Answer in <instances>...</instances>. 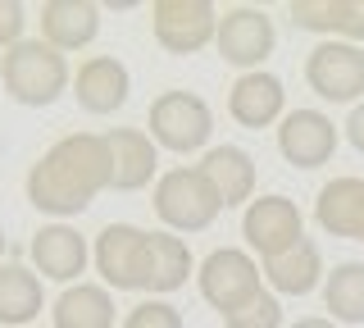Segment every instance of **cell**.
<instances>
[{
	"instance_id": "27",
	"label": "cell",
	"mask_w": 364,
	"mask_h": 328,
	"mask_svg": "<svg viewBox=\"0 0 364 328\" xmlns=\"http://www.w3.org/2000/svg\"><path fill=\"white\" fill-rule=\"evenodd\" d=\"M23 28H28V9L18 0H0V51H14L18 41H28Z\"/></svg>"
},
{
	"instance_id": "6",
	"label": "cell",
	"mask_w": 364,
	"mask_h": 328,
	"mask_svg": "<svg viewBox=\"0 0 364 328\" xmlns=\"http://www.w3.org/2000/svg\"><path fill=\"white\" fill-rule=\"evenodd\" d=\"M305 83L318 100L360 105L364 100V51L350 41H318L305 55Z\"/></svg>"
},
{
	"instance_id": "28",
	"label": "cell",
	"mask_w": 364,
	"mask_h": 328,
	"mask_svg": "<svg viewBox=\"0 0 364 328\" xmlns=\"http://www.w3.org/2000/svg\"><path fill=\"white\" fill-rule=\"evenodd\" d=\"M337 41H350V46H360V41H364V0H341Z\"/></svg>"
},
{
	"instance_id": "10",
	"label": "cell",
	"mask_w": 364,
	"mask_h": 328,
	"mask_svg": "<svg viewBox=\"0 0 364 328\" xmlns=\"http://www.w3.org/2000/svg\"><path fill=\"white\" fill-rule=\"evenodd\" d=\"M273 46H278V32H273V18L264 14V9H255V5L223 9L219 37H214V51L223 55V64L255 73L259 64L273 55Z\"/></svg>"
},
{
	"instance_id": "24",
	"label": "cell",
	"mask_w": 364,
	"mask_h": 328,
	"mask_svg": "<svg viewBox=\"0 0 364 328\" xmlns=\"http://www.w3.org/2000/svg\"><path fill=\"white\" fill-rule=\"evenodd\" d=\"M291 28H301V32H323L328 41H337L341 0H291Z\"/></svg>"
},
{
	"instance_id": "17",
	"label": "cell",
	"mask_w": 364,
	"mask_h": 328,
	"mask_svg": "<svg viewBox=\"0 0 364 328\" xmlns=\"http://www.w3.org/2000/svg\"><path fill=\"white\" fill-rule=\"evenodd\" d=\"M100 32V5L91 0H46L41 5V41L55 51H82Z\"/></svg>"
},
{
	"instance_id": "29",
	"label": "cell",
	"mask_w": 364,
	"mask_h": 328,
	"mask_svg": "<svg viewBox=\"0 0 364 328\" xmlns=\"http://www.w3.org/2000/svg\"><path fill=\"white\" fill-rule=\"evenodd\" d=\"M341 128H346V142H350V146H355V151L364 155V100H360L355 110H350V119L341 123Z\"/></svg>"
},
{
	"instance_id": "26",
	"label": "cell",
	"mask_w": 364,
	"mask_h": 328,
	"mask_svg": "<svg viewBox=\"0 0 364 328\" xmlns=\"http://www.w3.org/2000/svg\"><path fill=\"white\" fill-rule=\"evenodd\" d=\"M123 328H182V310L168 305L164 297H146V301H136L128 310Z\"/></svg>"
},
{
	"instance_id": "9",
	"label": "cell",
	"mask_w": 364,
	"mask_h": 328,
	"mask_svg": "<svg viewBox=\"0 0 364 328\" xmlns=\"http://www.w3.org/2000/svg\"><path fill=\"white\" fill-rule=\"evenodd\" d=\"M242 237L259 260H273L305 242V219L296 210V201L278 196V191L273 196H255L242 214Z\"/></svg>"
},
{
	"instance_id": "19",
	"label": "cell",
	"mask_w": 364,
	"mask_h": 328,
	"mask_svg": "<svg viewBox=\"0 0 364 328\" xmlns=\"http://www.w3.org/2000/svg\"><path fill=\"white\" fill-rule=\"evenodd\" d=\"M191 269H196L191 246L182 242L178 233H168V228L151 233V242H146V282H141L151 297H168V292H178L182 282L191 278Z\"/></svg>"
},
{
	"instance_id": "7",
	"label": "cell",
	"mask_w": 364,
	"mask_h": 328,
	"mask_svg": "<svg viewBox=\"0 0 364 328\" xmlns=\"http://www.w3.org/2000/svg\"><path fill=\"white\" fill-rule=\"evenodd\" d=\"M151 32L168 55H196L219 37V9L210 0H155Z\"/></svg>"
},
{
	"instance_id": "16",
	"label": "cell",
	"mask_w": 364,
	"mask_h": 328,
	"mask_svg": "<svg viewBox=\"0 0 364 328\" xmlns=\"http://www.w3.org/2000/svg\"><path fill=\"white\" fill-rule=\"evenodd\" d=\"M200 174L214 183L223 210L255 201V160H250V151H242V146H232V142L210 146V151L200 155Z\"/></svg>"
},
{
	"instance_id": "18",
	"label": "cell",
	"mask_w": 364,
	"mask_h": 328,
	"mask_svg": "<svg viewBox=\"0 0 364 328\" xmlns=\"http://www.w3.org/2000/svg\"><path fill=\"white\" fill-rule=\"evenodd\" d=\"M314 219L328 237H350L360 242L364 228V178H333L318 187L314 201Z\"/></svg>"
},
{
	"instance_id": "1",
	"label": "cell",
	"mask_w": 364,
	"mask_h": 328,
	"mask_svg": "<svg viewBox=\"0 0 364 328\" xmlns=\"http://www.w3.org/2000/svg\"><path fill=\"white\" fill-rule=\"evenodd\" d=\"M105 187H109L105 132H68L50 151H41V160L23 178V191H28L32 210L55 214V219L82 214Z\"/></svg>"
},
{
	"instance_id": "5",
	"label": "cell",
	"mask_w": 364,
	"mask_h": 328,
	"mask_svg": "<svg viewBox=\"0 0 364 328\" xmlns=\"http://www.w3.org/2000/svg\"><path fill=\"white\" fill-rule=\"evenodd\" d=\"M259 265H255V255L242 251V246H219V251H210L200 260V297L214 305L219 314H232V310H242V305L250 297H259Z\"/></svg>"
},
{
	"instance_id": "23",
	"label": "cell",
	"mask_w": 364,
	"mask_h": 328,
	"mask_svg": "<svg viewBox=\"0 0 364 328\" xmlns=\"http://www.w3.org/2000/svg\"><path fill=\"white\" fill-rule=\"evenodd\" d=\"M323 305L333 310V324H364V265L341 260L323 278Z\"/></svg>"
},
{
	"instance_id": "3",
	"label": "cell",
	"mask_w": 364,
	"mask_h": 328,
	"mask_svg": "<svg viewBox=\"0 0 364 328\" xmlns=\"http://www.w3.org/2000/svg\"><path fill=\"white\" fill-rule=\"evenodd\" d=\"M223 201L214 183L200 174V164H182L168 169V174L155 178V214L168 233H205L214 219H219Z\"/></svg>"
},
{
	"instance_id": "2",
	"label": "cell",
	"mask_w": 364,
	"mask_h": 328,
	"mask_svg": "<svg viewBox=\"0 0 364 328\" xmlns=\"http://www.w3.org/2000/svg\"><path fill=\"white\" fill-rule=\"evenodd\" d=\"M0 83H5L9 100H18V105H28V110H46L64 92H73V73H68L64 51H55L50 41H41V37H28V41H18L14 51H5V60H0Z\"/></svg>"
},
{
	"instance_id": "21",
	"label": "cell",
	"mask_w": 364,
	"mask_h": 328,
	"mask_svg": "<svg viewBox=\"0 0 364 328\" xmlns=\"http://www.w3.org/2000/svg\"><path fill=\"white\" fill-rule=\"evenodd\" d=\"M264 278H269L273 297H310L318 282H323V255H318V246L305 237L287 255L264 260Z\"/></svg>"
},
{
	"instance_id": "30",
	"label": "cell",
	"mask_w": 364,
	"mask_h": 328,
	"mask_svg": "<svg viewBox=\"0 0 364 328\" xmlns=\"http://www.w3.org/2000/svg\"><path fill=\"white\" fill-rule=\"evenodd\" d=\"M291 328H337L333 319H323V314H310V319H296Z\"/></svg>"
},
{
	"instance_id": "4",
	"label": "cell",
	"mask_w": 364,
	"mask_h": 328,
	"mask_svg": "<svg viewBox=\"0 0 364 328\" xmlns=\"http://www.w3.org/2000/svg\"><path fill=\"white\" fill-rule=\"evenodd\" d=\"M151 142L164 146L173 155H191V151H210V132H214V110L205 105L196 92H159L151 100Z\"/></svg>"
},
{
	"instance_id": "14",
	"label": "cell",
	"mask_w": 364,
	"mask_h": 328,
	"mask_svg": "<svg viewBox=\"0 0 364 328\" xmlns=\"http://www.w3.org/2000/svg\"><path fill=\"white\" fill-rule=\"evenodd\" d=\"M228 115L242 128H273V123L287 119V92H282V78H273L264 69L242 73L228 92Z\"/></svg>"
},
{
	"instance_id": "12",
	"label": "cell",
	"mask_w": 364,
	"mask_h": 328,
	"mask_svg": "<svg viewBox=\"0 0 364 328\" xmlns=\"http://www.w3.org/2000/svg\"><path fill=\"white\" fill-rule=\"evenodd\" d=\"M28 255H32V269H37L41 278L73 287V282H82V274H87L91 246H87V237L77 228H68V223H46V228L32 233Z\"/></svg>"
},
{
	"instance_id": "20",
	"label": "cell",
	"mask_w": 364,
	"mask_h": 328,
	"mask_svg": "<svg viewBox=\"0 0 364 328\" xmlns=\"http://www.w3.org/2000/svg\"><path fill=\"white\" fill-rule=\"evenodd\" d=\"M55 328H114V297L105 282H73L50 305Z\"/></svg>"
},
{
	"instance_id": "8",
	"label": "cell",
	"mask_w": 364,
	"mask_h": 328,
	"mask_svg": "<svg viewBox=\"0 0 364 328\" xmlns=\"http://www.w3.org/2000/svg\"><path fill=\"white\" fill-rule=\"evenodd\" d=\"M146 242H151V233L136 228V223H105V228L96 233V246H91L100 282L114 287V292H141V282H146Z\"/></svg>"
},
{
	"instance_id": "31",
	"label": "cell",
	"mask_w": 364,
	"mask_h": 328,
	"mask_svg": "<svg viewBox=\"0 0 364 328\" xmlns=\"http://www.w3.org/2000/svg\"><path fill=\"white\" fill-rule=\"evenodd\" d=\"M0 260H5V228H0Z\"/></svg>"
},
{
	"instance_id": "15",
	"label": "cell",
	"mask_w": 364,
	"mask_h": 328,
	"mask_svg": "<svg viewBox=\"0 0 364 328\" xmlns=\"http://www.w3.org/2000/svg\"><path fill=\"white\" fill-rule=\"evenodd\" d=\"M109 187L114 191H141L159 169V146L151 142V132L141 128H109Z\"/></svg>"
},
{
	"instance_id": "22",
	"label": "cell",
	"mask_w": 364,
	"mask_h": 328,
	"mask_svg": "<svg viewBox=\"0 0 364 328\" xmlns=\"http://www.w3.org/2000/svg\"><path fill=\"white\" fill-rule=\"evenodd\" d=\"M46 292L37 269L28 265H0V324L5 328H28L41 314Z\"/></svg>"
},
{
	"instance_id": "11",
	"label": "cell",
	"mask_w": 364,
	"mask_h": 328,
	"mask_svg": "<svg viewBox=\"0 0 364 328\" xmlns=\"http://www.w3.org/2000/svg\"><path fill=\"white\" fill-rule=\"evenodd\" d=\"M341 128L323 110H287V119L278 123V151L291 169H318L337 155Z\"/></svg>"
},
{
	"instance_id": "32",
	"label": "cell",
	"mask_w": 364,
	"mask_h": 328,
	"mask_svg": "<svg viewBox=\"0 0 364 328\" xmlns=\"http://www.w3.org/2000/svg\"><path fill=\"white\" fill-rule=\"evenodd\" d=\"M360 242H364V228H360Z\"/></svg>"
},
{
	"instance_id": "25",
	"label": "cell",
	"mask_w": 364,
	"mask_h": 328,
	"mask_svg": "<svg viewBox=\"0 0 364 328\" xmlns=\"http://www.w3.org/2000/svg\"><path fill=\"white\" fill-rule=\"evenodd\" d=\"M223 328H282V301L273 297V292H259L242 310L223 314Z\"/></svg>"
},
{
	"instance_id": "13",
	"label": "cell",
	"mask_w": 364,
	"mask_h": 328,
	"mask_svg": "<svg viewBox=\"0 0 364 328\" xmlns=\"http://www.w3.org/2000/svg\"><path fill=\"white\" fill-rule=\"evenodd\" d=\"M128 92H132V73L114 55H91L73 73V100L87 115H114V110H123Z\"/></svg>"
}]
</instances>
